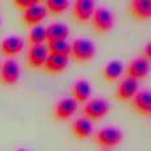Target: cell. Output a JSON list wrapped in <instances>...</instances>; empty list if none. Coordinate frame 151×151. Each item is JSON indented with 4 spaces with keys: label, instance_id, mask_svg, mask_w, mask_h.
Wrapping results in <instances>:
<instances>
[{
    "label": "cell",
    "instance_id": "52a82bcc",
    "mask_svg": "<svg viewBox=\"0 0 151 151\" xmlns=\"http://www.w3.org/2000/svg\"><path fill=\"white\" fill-rule=\"evenodd\" d=\"M21 74V68L19 63L13 58H7L0 65V80L5 85H13L19 81Z\"/></svg>",
    "mask_w": 151,
    "mask_h": 151
},
{
    "label": "cell",
    "instance_id": "4fadbf2b",
    "mask_svg": "<svg viewBox=\"0 0 151 151\" xmlns=\"http://www.w3.org/2000/svg\"><path fill=\"white\" fill-rule=\"evenodd\" d=\"M96 7L97 5L93 0H76L72 5V12L78 21L83 23L91 19Z\"/></svg>",
    "mask_w": 151,
    "mask_h": 151
},
{
    "label": "cell",
    "instance_id": "7a4b0ae2",
    "mask_svg": "<svg viewBox=\"0 0 151 151\" xmlns=\"http://www.w3.org/2000/svg\"><path fill=\"white\" fill-rule=\"evenodd\" d=\"M123 133L121 129L115 127V126H105L101 127L98 131L94 134V141L98 146L104 147V149H111L115 147L122 142Z\"/></svg>",
    "mask_w": 151,
    "mask_h": 151
},
{
    "label": "cell",
    "instance_id": "3957f363",
    "mask_svg": "<svg viewBox=\"0 0 151 151\" xmlns=\"http://www.w3.org/2000/svg\"><path fill=\"white\" fill-rule=\"evenodd\" d=\"M110 111V104L102 97L90 98L85 102L82 109V114L89 121H99Z\"/></svg>",
    "mask_w": 151,
    "mask_h": 151
},
{
    "label": "cell",
    "instance_id": "5b68a950",
    "mask_svg": "<svg viewBox=\"0 0 151 151\" xmlns=\"http://www.w3.org/2000/svg\"><path fill=\"white\" fill-rule=\"evenodd\" d=\"M24 47H25V42L23 37L17 35H11L0 41V53L8 58H13L23 52Z\"/></svg>",
    "mask_w": 151,
    "mask_h": 151
},
{
    "label": "cell",
    "instance_id": "9a60e30c",
    "mask_svg": "<svg viewBox=\"0 0 151 151\" xmlns=\"http://www.w3.org/2000/svg\"><path fill=\"white\" fill-rule=\"evenodd\" d=\"M45 35H47V41H58V40H68L70 35V29L64 23H50L48 27H45Z\"/></svg>",
    "mask_w": 151,
    "mask_h": 151
},
{
    "label": "cell",
    "instance_id": "ac0fdd59",
    "mask_svg": "<svg viewBox=\"0 0 151 151\" xmlns=\"http://www.w3.org/2000/svg\"><path fill=\"white\" fill-rule=\"evenodd\" d=\"M69 65V57H63V56H55L49 55L45 61L42 68L48 72V73H61L64 72Z\"/></svg>",
    "mask_w": 151,
    "mask_h": 151
},
{
    "label": "cell",
    "instance_id": "5bb4252c",
    "mask_svg": "<svg viewBox=\"0 0 151 151\" xmlns=\"http://www.w3.org/2000/svg\"><path fill=\"white\" fill-rule=\"evenodd\" d=\"M72 98L74 99L77 104H85L90 99L91 97V83L88 80H77L72 83Z\"/></svg>",
    "mask_w": 151,
    "mask_h": 151
},
{
    "label": "cell",
    "instance_id": "d4e9b609",
    "mask_svg": "<svg viewBox=\"0 0 151 151\" xmlns=\"http://www.w3.org/2000/svg\"><path fill=\"white\" fill-rule=\"evenodd\" d=\"M16 151H29V150H27V149H17Z\"/></svg>",
    "mask_w": 151,
    "mask_h": 151
},
{
    "label": "cell",
    "instance_id": "8992f818",
    "mask_svg": "<svg viewBox=\"0 0 151 151\" xmlns=\"http://www.w3.org/2000/svg\"><path fill=\"white\" fill-rule=\"evenodd\" d=\"M126 77L133 78L135 81L145 80L147 77L150 72V60L145 58L143 56L135 57L130 61V64L127 65V68L125 69Z\"/></svg>",
    "mask_w": 151,
    "mask_h": 151
},
{
    "label": "cell",
    "instance_id": "30bf717a",
    "mask_svg": "<svg viewBox=\"0 0 151 151\" xmlns=\"http://www.w3.org/2000/svg\"><path fill=\"white\" fill-rule=\"evenodd\" d=\"M133 107L138 114L143 117L151 115V93L149 89H141L137 91V94L131 99Z\"/></svg>",
    "mask_w": 151,
    "mask_h": 151
},
{
    "label": "cell",
    "instance_id": "44dd1931",
    "mask_svg": "<svg viewBox=\"0 0 151 151\" xmlns=\"http://www.w3.org/2000/svg\"><path fill=\"white\" fill-rule=\"evenodd\" d=\"M28 41L31 42V45H39L44 44L47 41V35H45V27L44 25H35L31 27L28 33Z\"/></svg>",
    "mask_w": 151,
    "mask_h": 151
},
{
    "label": "cell",
    "instance_id": "603a6c76",
    "mask_svg": "<svg viewBox=\"0 0 151 151\" xmlns=\"http://www.w3.org/2000/svg\"><path fill=\"white\" fill-rule=\"evenodd\" d=\"M40 0H15V1H13V5L17 7V8H20L21 11H25L27 8L32 7V5H35Z\"/></svg>",
    "mask_w": 151,
    "mask_h": 151
},
{
    "label": "cell",
    "instance_id": "ffe728a7",
    "mask_svg": "<svg viewBox=\"0 0 151 151\" xmlns=\"http://www.w3.org/2000/svg\"><path fill=\"white\" fill-rule=\"evenodd\" d=\"M47 48L49 55L63 56V57H69L70 56V42L68 40H58V41L48 42Z\"/></svg>",
    "mask_w": 151,
    "mask_h": 151
},
{
    "label": "cell",
    "instance_id": "d6986e66",
    "mask_svg": "<svg viewBox=\"0 0 151 151\" xmlns=\"http://www.w3.org/2000/svg\"><path fill=\"white\" fill-rule=\"evenodd\" d=\"M72 131L78 139H86L93 134V122L85 117L77 118L72 123Z\"/></svg>",
    "mask_w": 151,
    "mask_h": 151
},
{
    "label": "cell",
    "instance_id": "6da1fadb",
    "mask_svg": "<svg viewBox=\"0 0 151 151\" xmlns=\"http://www.w3.org/2000/svg\"><path fill=\"white\" fill-rule=\"evenodd\" d=\"M97 53V48L91 40L85 37H78L70 42V56L76 61L88 63L93 60Z\"/></svg>",
    "mask_w": 151,
    "mask_h": 151
},
{
    "label": "cell",
    "instance_id": "8fae6325",
    "mask_svg": "<svg viewBox=\"0 0 151 151\" xmlns=\"http://www.w3.org/2000/svg\"><path fill=\"white\" fill-rule=\"evenodd\" d=\"M138 90H139L138 81L129 77H123L119 80L117 86V98L123 102L131 101Z\"/></svg>",
    "mask_w": 151,
    "mask_h": 151
},
{
    "label": "cell",
    "instance_id": "cb8c5ba5",
    "mask_svg": "<svg viewBox=\"0 0 151 151\" xmlns=\"http://www.w3.org/2000/svg\"><path fill=\"white\" fill-rule=\"evenodd\" d=\"M145 58H147V60H150L151 58V44L149 42V44L146 45V48H145Z\"/></svg>",
    "mask_w": 151,
    "mask_h": 151
},
{
    "label": "cell",
    "instance_id": "ba28073f",
    "mask_svg": "<svg viewBox=\"0 0 151 151\" xmlns=\"http://www.w3.org/2000/svg\"><path fill=\"white\" fill-rule=\"evenodd\" d=\"M49 52L45 44H39V45H31L27 53V60L31 68L33 69H39L42 68L47 61Z\"/></svg>",
    "mask_w": 151,
    "mask_h": 151
},
{
    "label": "cell",
    "instance_id": "484cf974",
    "mask_svg": "<svg viewBox=\"0 0 151 151\" xmlns=\"http://www.w3.org/2000/svg\"><path fill=\"white\" fill-rule=\"evenodd\" d=\"M0 25H1V17H0Z\"/></svg>",
    "mask_w": 151,
    "mask_h": 151
},
{
    "label": "cell",
    "instance_id": "7c38bea8",
    "mask_svg": "<svg viewBox=\"0 0 151 151\" xmlns=\"http://www.w3.org/2000/svg\"><path fill=\"white\" fill-rule=\"evenodd\" d=\"M47 15H48V11H47V8H45V5L42 4L41 1H39L35 5H32V7L27 8V9L24 11L23 20H24V23L31 27L40 25L41 21L47 17Z\"/></svg>",
    "mask_w": 151,
    "mask_h": 151
},
{
    "label": "cell",
    "instance_id": "277c9868",
    "mask_svg": "<svg viewBox=\"0 0 151 151\" xmlns=\"http://www.w3.org/2000/svg\"><path fill=\"white\" fill-rule=\"evenodd\" d=\"M91 24L93 27L101 33H106V32L111 31L114 27V15H113L111 9L105 5H98L96 7L91 16Z\"/></svg>",
    "mask_w": 151,
    "mask_h": 151
},
{
    "label": "cell",
    "instance_id": "7402d4cb",
    "mask_svg": "<svg viewBox=\"0 0 151 151\" xmlns=\"http://www.w3.org/2000/svg\"><path fill=\"white\" fill-rule=\"evenodd\" d=\"M45 8H47L48 13H52V15H60L64 13L66 9L69 8L70 3L68 0H47L44 3Z\"/></svg>",
    "mask_w": 151,
    "mask_h": 151
},
{
    "label": "cell",
    "instance_id": "9c48e42d",
    "mask_svg": "<svg viewBox=\"0 0 151 151\" xmlns=\"http://www.w3.org/2000/svg\"><path fill=\"white\" fill-rule=\"evenodd\" d=\"M78 104L72 97H64L56 104L55 106V117L58 121H68L76 114Z\"/></svg>",
    "mask_w": 151,
    "mask_h": 151
},
{
    "label": "cell",
    "instance_id": "2e32d148",
    "mask_svg": "<svg viewBox=\"0 0 151 151\" xmlns=\"http://www.w3.org/2000/svg\"><path fill=\"white\" fill-rule=\"evenodd\" d=\"M125 68H123V63L121 60H110L106 63V65L104 66V77L109 82H115L119 81L123 76Z\"/></svg>",
    "mask_w": 151,
    "mask_h": 151
},
{
    "label": "cell",
    "instance_id": "e0dca14e",
    "mask_svg": "<svg viewBox=\"0 0 151 151\" xmlns=\"http://www.w3.org/2000/svg\"><path fill=\"white\" fill-rule=\"evenodd\" d=\"M130 12L138 20H149L151 17V0H133Z\"/></svg>",
    "mask_w": 151,
    "mask_h": 151
}]
</instances>
